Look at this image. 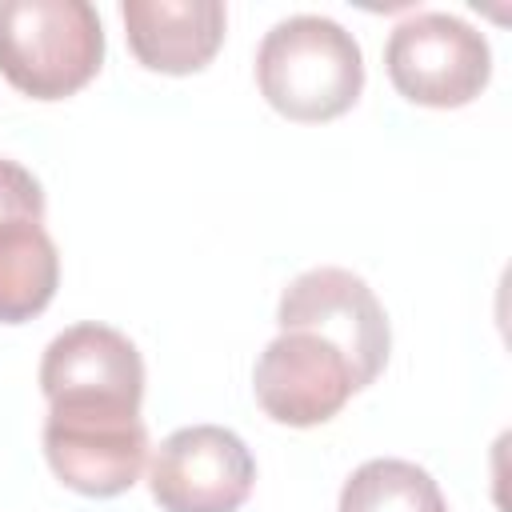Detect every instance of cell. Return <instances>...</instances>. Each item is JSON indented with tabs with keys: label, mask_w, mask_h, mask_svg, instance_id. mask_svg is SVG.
<instances>
[{
	"label": "cell",
	"mask_w": 512,
	"mask_h": 512,
	"mask_svg": "<svg viewBox=\"0 0 512 512\" xmlns=\"http://www.w3.org/2000/svg\"><path fill=\"white\" fill-rule=\"evenodd\" d=\"M260 96L296 124L344 116L364 92V52L348 28L328 16H288L256 48Z\"/></svg>",
	"instance_id": "1"
},
{
	"label": "cell",
	"mask_w": 512,
	"mask_h": 512,
	"mask_svg": "<svg viewBox=\"0 0 512 512\" xmlns=\"http://www.w3.org/2000/svg\"><path fill=\"white\" fill-rule=\"evenodd\" d=\"M104 64V24L88 0H0V72L32 100L76 96Z\"/></svg>",
	"instance_id": "2"
},
{
	"label": "cell",
	"mask_w": 512,
	"mask_h": 512,
	"mask_svg": "<svg viewBox=\"0 0 512 512\" xmlns=\"http://www.w3.org/2000/svg\"><path fill=\"white\" fill-rule=\"evenodd\" d=\"M384 68L404 100L424 108H464L492 80V48L484 32L452 12H416L392 28Z\"/></svg>",
	"instance_id": "3"
},
{
	"label": "cell",
	"mask_w": 512,
	"mask_h": 512,
	"mask_svg": "<svg viewBox=\"0 0 512 512\" xmlns=\"http://www.w3.org/2000/svg\"><path fill=\"white\" fill-rule=\"evenodd\" d=\"M44 456L64 488L108 500L140 480L148 460V428L140 408L48 404Z\"/></svg>",
	"instance_id": "4"
},
{
	"label": "cell",
	"mask_w": 512,
	"mask_h": 512,
	"mask_svg": "<svg viewBox=\"0 0 512 512\" xmlns=\"http://www.w3.org/2000/svg\"><path fill=\"white\" fill-rule=\"evenodd\" d=\"M276 324L284 328H308L316 336H324L328 344H336L360 384L368 388L392 352V328L384 316V304L376 300V292L368 288L364 276L348 272V268H308L300 272L276 304Z\"/></svg>",
	"instance_id": "5"
},
{
	"label": "cell",
	"mask_w": 512,
	"mask_h": 512,
	"mask_svg": "<svg viewBox=\"0 0 512 512\" xmlns=\"http://www.w3.org/2000/svg\"><path fill=\"white\" fill-rule=\"evenodd\" d=\"M256 460L220 424H188L160 440L148 464V492L160 512H240L252 496Z\"/></svg>",
	"instance_id": "6"
},
{
	"label": "cell",
	"mask_w": 512,
	"mask_h": 512,
	"mask_svg": "<svg viewBox=\"0 0 512 512\" xmlns=\"http://www.w3.org/2000/svg\"><path fill=\"white\" fill-rule=\"evenodd\" d=\"M360 388L352 360L308 328H284L252 368L256 404L288 428H316L332 420Z\"/></svg>",
	"instance_id": "7"
},
{
	"label": "cell",
	"mask_w": 512,
	"mask_h": 512,
	"mask_svg": "<svg viewBox=\"0 0 512 512\" xmlns=\"http://www.w3.org/2000/svg\"><path fill=\"white\" fill-rule=\"evenodd\" d=\"M40 392L48 404H116L140 408L144 360L136 344L108 324H72L40 356Z\"/></svg>",
	"instance_id": "8"
},
{
	"label": "cell",
	"mask_w": 512,
	"mask_h": 512,
	"mask_svg": "<svg viewBox=\"0 0 512 512\" xmlns=\"http://www.w3.org/2000/svg\"><path fill=\"white\" fill-rule=\"evenodd\" d=\"M124 36L132 56L164 76H188L212 64L224 44L228 8L220 0H124Z\"/></svg>",
	"instance_id": "9"
},
{
	"label": "cell",
	"mask_w": 512,
	"mask_h": 512,
	"mask_svg": "<svg viewBox=\"0 0 512 512\" xmlns=\"http://www.w3.org/2000/svg\"><path fill=\"white\" fill-rule=\"evenodd\" d=\"M60 284V252L44 220H12L0 228V324L40 316Z\"/></svg>",
	"instance_id": "10"
},
{
	"label": "cell",
	"mask_w": 512,
	"mask_h": 512,
	"mask_svg": "<svg viewBox=\"0 0 512 512\" xmlns=\"http://www.w3.org/2000/svg\"><path fill=\"white\" fill-rule=\"evenodd\" d=\"M336 512H448V504L428 468L376 456L344 480Z\"/></svg>",
	"instance_id": "11"
},
{
	"label": "cell",
	"mask_w": 512,
	"mask_h": 512,
	"mask_svg": "<svg viewBox=\"0 0 512 512\" xmlns=\"http://www.w3.org/2000/svg\"><path fill=\"white\" fill-rule=\"evenodd\" d=\"M12 220H44V188L24 164L0 156V228Z\"/></svg>",
	"instance_id": "12"
}]
</instances>
